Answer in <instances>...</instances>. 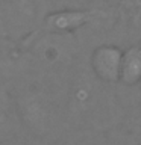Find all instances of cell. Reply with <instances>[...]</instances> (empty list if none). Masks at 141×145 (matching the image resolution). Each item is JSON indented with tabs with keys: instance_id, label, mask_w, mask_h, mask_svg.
<instances>
[{
	"instance_id": "cell-2",
	"label": "cell",
	"mask_w": 141,
	"mask_h": 145,
	"mask_svg": "<svg viewBox=\"0 0 141 145\" xmlns=\"http://www.w3.org/2000/svg\"><path fill=\"white\" fill-rule=\"evenodd\" d=\"M90 68H80L71 77L65 89V122L79 131H97L114 129L118 118L117 103L105 89Z\"/></svg>"
},
{
	"instance_id": "cell-6",
	"label": "cell",
	"mask_w": 141,
	"mask_h": 145,
	"mask_svg": "<svg viewBox=\"0 0 141 145\" xmlns=\"http://www.w3.org/2000/svg\"><path fill=\"white\" fill-rule=\"evenodd\" d=\"M21 120L18 116L15 100L8 83L0 85V144L24 138Z\"/></svg>"
},
{
	"instance_id": "cell-7",
	"label": "cell",
	"mask_w": 141,
	"mask_h": 145,
	"mask_svg": "<svg viewBox=\"0 0 141 145\" xmlns=\"http://www.w3.org/2000/svg\"><path fill=\"white\" fill-rule=\"evenodd\" d=\"M120 83L125 86L141 83V45H130L123 50Z\"/></svg>"
},
{
	"instance_id": "cell-5",
	"label": "cell",
	"mask_w": 141,
	"mask_h": 145,
	"mask_svg": "<svg viewBox=\"0 0 141 145\" xmlns=\"http://www.w3.org/2000/svg\"><path fill=\"white\" fill-rule=\"evenodd\" d=\"M91 20V14L84 9H55L44 17L40 32L58 35H73L76 30L86 26Z\"/></svg>"
},
{
	"instance_id": "cell-4",
	"label": "cell",
	"mask_w": 141,
	"mask_h": 145,
	"mask_svg": "<svg viewBox=\"0 0 141 145\" xmlns=\"http://www.w3.org/2000/svg\"><path fill=\"white\" fill-rule=\"evenodd\" d=\"M123 50L114 44L97 45L90 56L88 68L94 77L105 85L120 83Z\"/></svg>"
},
{
	"instance_id": "cell-3",
	"label": "cell",
	"mask_w": 141,
	"mask_h": 145,
	"mask_svg": "<svg viewBox=\"0 0 141 145\" xmlns=\"http://www.w3.org/2000/svg\"><path fill=\"white\" fill-rule=\"evenodd\" d=\"M49 12L45 0H0V36L24 42L40 30Z\"/></svg>"
},
{
	"instance_id": "cell-8",
	"label": "cell",
	"mask_w": 141,
	"mask_h": 145,
	"mask_svg": "<svg viewBox=\"0 0 141 145\" xmlns=\"http://www.w3.org/2000/svg\"><path fill=\"white\" fill-rule=\"evenodd\" d=\"M0 145H32V144L29 142L27 138H21V139L12 140V142H5V144H0Z\"/></svg>"
},
{
	"instance_id": "cell-1",
	"label": "cell",
	"mask_w": 141,
	"mask_h": 145,
	"mask_svg": "<svg viewBox=\"0 0 141 145\" xmlns=\"http://www.w3.org/2000/svg\"><path fill=\"white\" fill-rule=\"evenodd\" d=\"M26 135L34 140L58 139L67 127L65 92H59L53 77L27 72L9 83Z\"/></svg>"
}]
</instances>
